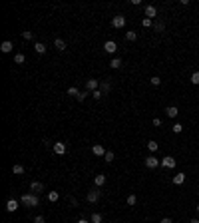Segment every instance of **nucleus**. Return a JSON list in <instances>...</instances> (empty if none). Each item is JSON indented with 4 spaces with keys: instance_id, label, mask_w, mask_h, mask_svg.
Returning <instances> with one entry per match:
<instances>
[{
    "instance_id": "obj_1",
    "label": "nucleus",
    "mask_w": 199,
    "mask_h": 223,
    "mask_svg": "<svg viewBox=\"0 0 199 223\" xmlns=\"http://www.w3.org/2000/svg\"><path fill=\"white\" fill-rule=\"evenodd\" d=\"M20 203L22 205H26V207H38V203H40V199H38V193H24L22 197H20Z\"/></svg>"
},
{
    "instance_id": "obj_2",
    "label": "nucleus",
    "mask_w": 199,
    "mask_h": 223,
    "mask_svg": "<svg viewBox=\"0 0 199 223\" xmlns=\"http://www.w3.org/2000/svg\"><path fill=\"white\" fill-rule=\"evenodd\" d=\"M157 166H161V162L157 159L155 156H149V157H145V167H147V169H155Z\"/></svg>"
},
{
    "instance_id": "obj_3",
    "label": "nucleus",
    "mask_w": 199,
    "mask_h": 223,
    "mask_svg": "<svg viewBox=\"0 0 199 223\" xmlns=\"http://www.w3.org/2000/svg\"><path fill=\"white\" fill-rule=\"evenodd\" d=\"M52 149H54V153H58V156H64V153H66V143L56 142V143H52Z\"/></svg>"
},
{
    "instance_id": "obj_4",
    "label": "nucleus",
    "mask_w": 199,
    "mask_h": 223,
    "mask_svg": "<svg viewBox=\"0 0 199 223\" xmlns=\"http://www.w3.org/2000/svg\"><path fill=\"white\" fill-rule=\"evenodd\" d=\"M112 26H114V28H123V26H126V16H122V14L114 16V20H112Z\"/></svg>"
},
{
    "instance_id": "obj_5",
    "label": "nucleus",
    "mask_w": 199,
    "mask_h": 223,
    "mask_svg": "<svg viewBox=\"0 0 199 223\" xmlns=\"http://www.w3.org/2000/svg\"><path fill=\"white\" fill-rule=\"evenodd\" d=\"M86 90L94 94L96 90H100V82H98V80H94V78H92V80H88V82H86Z\"/></svg>"
},
{
    "instance_id": "obj_6",
    "label": "nucleus",
    "mask_w": 199,
    "mask_h": 223,
    "mask_svg": "<svg viewBox=\"0 0 199 223\" xmlns=\"http://www.w3.org/2000/svg\"><path fill=\"white\" fill-rule=\"evenodd\" d=\"M157 16V8L153 4H147L145 6V18H149V20H153Z\"/></svg>"
},
{
    "instance_id": "obj_7",
    "label": "nucleus",
    "mask_w": 199,
    "mask_h": 223,
    "mask_svg": "<svg viewBox=\"0 0 199 223\" xmlns=\"http://www.w3.org/2000/svg\"><path fill=\"white\" fill-rule=\"evenodd\" d=\"M100 195H102V191L94 189V191H88V195H86V199L90 201V203H96V201L100 199Z\"/></svg>"
},
{
    "instance_id": "obj_8",
    "label": "nucleus",
    "mask_w": 199,
    "mask_h": 223,
    "mask_svg": "<svg viewBox=\"0 0 199 223\" xmlns=\"http://www.w3.org/2000/svg\"><path fill=\"white\" fill-rule=\"evenodd\" d=\"M104 50L108 54H116V50H118V44L114 42V40H108V42L104 44Z\"/></svg>"
},
{
    "instance_id": "obj_9",
    "label": "nucleus",
    "mask_w": 199,
    "mask_h": 223,
    "mask_svg": "<svg viewBox=\"0 0 199 223\" xmlns=\"http://www.w3.org/2000/svg\"><path fill=\"white\" fill-rule=\"evenodd\" d=\"M161 166L167 167V169H171V167H175V159H173L171 156H167V157H163V159H161Z\"/></svg>"
},
{
    "instance_id": "obj_10",
    "label": "nucleus",
    "mask_w": 199,
    "mask_h": 223,
    "mask_svg": "<svg viewBox=\"0 0 199 223\" xmlns=\"http://www.w3.org/2000/svg\"><path fill=\"white\" fill-rule=\"evenodd\" d=\"M177 114H179V110H177L175 106H167V108H165V116H167V118H177Z\"/></svg>"
},
{
    "instance_id": "obj_11",
    "label": "nucleus",
    "mask_w": 199,
    "mask_h": 223,
    "mask_svg": "<svg viewBox=\"0 0 199 223\" xmlns=\"http://www.w3.org/2000/svg\"><path fill=\"white\" fill-rule=\"evenodd\" d=\"M92 153L94 156H106V149L102 143H94V147H92Z\"/></svg>"
},
{
    "instance_id": "obj_12",
    "label": "nucleus",
    "mask_w": 199,
    "mask_h": 223,
    "mask_svg": "<svg viewBox=\"0 0 199 223\" xmlns=\"http://www.w3.org/2000/svg\"><path fill=\"white\" fill-rule=\"evenodd\" d=\"M16 209H18V201H16V199H8V201H6V211L14 213Z\"/></svg>"
},
{
    "instance_id": "obj_13",
    "label": "nucleus",
    "mask_w": 199,
    "mask_h": 223,
    "mask_svg": "<svg viewBox=\"0 0 199 223\" xmlns=\"http://www.w3.org/2000/svg\"><path fill=\"white\" fill-rule=\"evenodd\" d=\"M12 48H14V46H12V42H10V40H4L2 46H0V50H2L4 54H10V52H12Z\"/></svg>"
},
{
    "instance_id": "obj_14",
    "label": "nucleus",
    "mask_w": 199,
    "mask_h": 223,
    "mask_svg": "<svg viewBox=\"0 0 199 223\" xmlns=\"http://www.w3.org/2000/svg\"><path fill=\"white\" fill-rule=\"evenodd\" d=\"M54 46H56L58 52H64V50H66V42H64L62 38H56V40H54Z\"/></svg>"
},
{
    "instance_id": "obj_15",
    "label": "nucleus",
    "mask_w": 199,
    "mask_h": 223,
    "mask_svg": "<svg viewBox=\"0 0 199 223\" xmlns=\"http://www.w3.org/2000/svg\"><path fill=\"white\" fill-rule=\"evenodd\" d=\"M30 189H32L34 193H40V191H44V183H40V181H32Z\"/></svg>"
},
{
    "instance_id": "obj_16",
    "label": "nucleus",
    "mask_w": 199,
    "mask_h": 223,
    "mask_svg": "<svg viewBox=\"0 0 199 223\" xmlns=\"http://www.w3.org/2000/svg\"><path fill=\"white\" fill-rule=\"evenodd\" d=\"M94 183L98 185V187H102V185L106 183V175H104V173H98V175L94 177Z\"/></svg>"
},
{
    "instance_id": "obj_17",
    "label": "nucleus",
    "mask_w": 199,
    "mask_h": 223,
    "mask_svg": "<svg viewBox=\"0 0 199 223\" xmlns=\"http://www.w3.org/2000/svg\"><path fill=\"white\" fill-rule=\"evenodd\" d=\"M185 181V173H175V175H173V183L175 185H181Z\"/></svg>"
},
{
    "instance_id": "obj_18",
    "label": "nucleus",
    "mask_w": 199,
    "mask_h": 223,
    "mask_svg": "<svg viewBox=\"0 0 199 223\" xmlns=\"http://www.w3.org/2000/svg\"><path fill=\"white\" fill-rule=\"evenodd\" d=\"M100 90L104 92V94H108V92L112 90V84H109V82H100Z\"/></svg>"
},
{
    "instance_id": "obj_19",
    "label": "nucleus",
    "mask_w": 199,
    "mask_h": 223,
    "mask_svg": "<svg viewBox=\"0 0 199 223\" xmlns=\"http://www.w3.org/2000/svg\"><path fill=\"white\" fill-rule=\"evenodd\" d=\"M34 50H36V54H44L46 52V46H44L42 42H36L34 44Z\"/></svg>"
},
{
    "instance_id": "obj_20",
    "label": "nucleus",
    "mask_w": 199,
    "mask_h": 223,
    "mask_svg": "<svg viewBox=\"0 0 199 223\" xmlns=\"http://www.w3.org/2000/svg\"><path fill=\"white\" fill-rule=\"evenodd\" d=\"M12 173H14V175H22V173H24V167L20 166V163H16V166H12Z\"/></svg>"
},
{
    "instance_id": "obj_21",
    "label": "nucleus",
    "mask_w": 199,
    "mask_h": 223,
    "mask_svg": "<svg viewBox=\"0 0 199 223\" xmlns=\"http://www.w3.org/2000/svg\"><path fill=\"white\" fill-rule=\"evenodd\" d=\"M147 149H149V152H157V149H159V143L152 139V142H147Z\"/></svg>"
},
{
    "instance_id": "obj_22",
    "label": "nucleus",
    "mask_w": 199,
    "mask_h": 223,
    "mask_svg": "<svg viewBox=\"0 0 199 223\" xmlns=\"http://www.w3.org/2000/svg\"><path fill=\"white\" fill-rule=\"evenodd\" d=\"M126 38H128L129 42H133V40L138 38V32H135V30H129V32H126Z\"/></svg>"
},
{
    "instance_id": "obj_23",
    "label": "nucleus",
    "mask_w": 199,
    "mask_h": 223,
    "mask_svg": "<svg viewBox=\"0 0 199 223\" xmlns=\"http://www.w3.org/2000/svg\"><path fill=\"white\" fill-rule=\"evenodd\" d=\"M109 66L114 68V70H118V68H122V60H119V58H114V60L109 62Z\"/></svg>"
},
{
    "instance_id": "obj_24",
    "label": "nucleus",
    "mask_w": 199,
    "mask_h": 223,
    "mask_svg": "<svg viewBox=\"0 0 199 223\" xmlns=\"http://www.w3.org/2000/svg\"><path fill=\"white\" fill-rule=\"evenodd\" d=\"M48 199H50V201H58V199H60V193H58V191H50V193H48Z\"/></svg>"
},
{
    "instance_id": "obj_25",
    "label": "nucleus",
    "mask_w": 199,
    "mask_h": 223,
    "mask_svg": "<svg viewBox=\"0 0 199 223\" xmlns=\"http://www.w3.org/2000/svg\"><path fill=\"white\" fill-rule=\"evenodd\" d=\"M68 94H70V96H74V98H76V100H78V96H80V90L72 86V88H68Z\"/></svg>"
},
{
    "instance_id": "obj_26",
    "label": "nucleus",
    "mask_w": 199,
    "mask_h": 223,
    "mask_svg": "<svg viewBox=\"0 0 199 223\" xmlns=\"http://www.w3.org/2000/svg\"><path fill=\"white\" fill-rule=\"evenodd\" d=\"M114 157H116V156H114V152H109V149H108V152H106V156H104V159L109 163V162H114Z\"/></svg>"
},
{
    "instance_id": "obj_27",
    "label": "nucleus",
    "mask_w": 199,
    "mask_h": 223,
    "mask_svg": "<svg viewBox=\"0 0 199 223\" xmlns=\"http://www.w3.org/2000/svg\"><path fill=\"white\" fill-rule=\"evenodd\" d=\"M191 84L199 86V72H193V74H191Z\"/></svg>"
},
{
    "instance_id": "obj_28",
    "label": "nucleus",
    "mask_w": 199,
    "mask_h": 223,
    "mask_svg": "<svg viewBox=\"0 0 199 223\" xmlns=\"http://www.w3.org/2000/svg\"><path fill=\"white\" fill-rule=\"evenodd\" d=\"M88 96H90V92L88 90H84V92H80V96H78V102H84L86 98H88Z\"/></svg>"
},
{
    "instance_id": "obj_29",
    "label": "nucleus",
    "mask_w": 199,
    "mask_h": 223,
    "mask_svg": "<svg viewBox=\"0 0 199 223\" xmlns=\"http://www.w3.org/2000/svg\"><path fill=\"white\" fill-rule=\"evenodd\" d=\"M24 60H26V58H24V54H16V56H14V62H16V64H24Z\"/></svg>"
},
{
    "instance_id": "obj_30",
    "label": "nucleus",
    "mask_w": 199,
    "mask_h": 223,
    "mask_svg": "<svg viewBox=\"0 0 199 223\" xmlns=\"http://www.w3.org/2000/svg\"><path fill=\"white\" fill-rule=\"evenodd\" d=\"M153 28H155V32H163L165 26H163V22H155V24H153Z\"/></svg>"
},
{
    "instance_id": "obj_31",
    "label": "nucleus",
    "mask_w": 199,
    "mask_h": 223,
    "mask_svg": "<svg viewBox=\"0 0 199 223\" xmlns=\"http://www.w3.org/2000/svg\"><path fill=\"white\" fill-rule=\"evenodd\" d=\"M92 223H102V215L94 213V215H92Z\"/></svg>"
},
{
    "instance_id": "obj_32",
    "label": "nucleus",
    "mask_w": 199,
    "mask_h": 223,
    "mask_svg": "<svg viewBox=\"0 0 199 223\" xmlns=\"http://www.w3.org/2000/svg\"><path fill=\"white\" fill-rule=\"evenodd\" d=\"M173 132L181 133V132H183V126H181V123H173Z\"/></svg>"
},
{
    "instance_id": "obj_33",
    "label": "nucleus",
    "mask_w": 199,
    "mask_h": 223,
    "mask_svg": "<svg viewBox=\"0 0 199 223\" xmlns=\"http://www.w3.org/2000/svg\"><path fill=\"white\" fill-rule=\"evenodd\" d=\"M138 203V197H135V195H129L128 197V205H135Z\"/></svg>"
},
{
    "instance_id": "obj_34",
    "label": "nucleus",
    "mask_w": 199,
    "mask_h": 223,
    "mask_svg": "<svg viewBox=\"0 0 199 223\" xmlns=\"http://www.w3.org/2000/svg\"><path fill=\"white\" fill-rule=\"evenodd\" d=\"M22 38H24V40H32V38H34V34L26 30V32H22Z\"/></svg>"
},
{
    "instance_id": "obj_35",
    "label": "nucleus",
    "mask_w": 199,
    "mask_h": 223,
    "mask_svg": "<svg viewBox=\"0 0 199 223\" xmlns=\"http://www.w3.org/2000/svg\"><path fill=\"white\" fill-rule=\"evenodd\" d=\"M102 96H104V92H102V90H96L94 94H92V98H94V100H100Z\"/></svg>"
},
{
    "instance_id": "obj_36",
    "label": "nucleus",
    "mask_w": 199,
    "mask_h": 223,
    "mask_svg": "<svg viewBox=\"0 0 199 223\" xmlns=\"http://www.w3.org/2000/svg\"><path fill=\"white\" fill-rule=\"evenodd\" d=\"M149 82H152V86H159V84H161V78L153 76V78H152V80H149Z\"/></svg>"
},
{
    "instance_id": "obj_37",
    "label": "nucleus",
    "mask_w": 199,
    "mask_h": 223,
    "mask_svg": "<svg viewBox=\"0 0 199 223\" xmlns=\"http://www.w3.org/2000/svg\"><path fill=\"white\" fill-rule=\"evenodd\" d=\"M34 223H46V219H44V215H36V217H34Z\"/></svg>"
},
{
    "instance_id": "obj_38",
    "label": "nucleus",
    "mask_w": 199,
    "mask_h": 223,
    "mask_svg": "<svg viewBox=\"0 0 199 223\" xmlns=\"http://www.w3.org/2000/svg\"><path fill=\"white\" fill-rule=\"evenodd\" d=\"M152 24H153V20H149V18H143V26H145V28H149Z\"/></svg>"
},
{
    "instance_id": "obj_39",
    "label": "nucleus",
    "mask_w": 199,
    "mask_h": 223,
    "mask_svg": "<svg viewBox=\"0 0 199 223\" xmlns=\"http://www.w3.org/2000/svg\"><path fill=\"white\" fill-rule=\"evenodd\" d=\"M153 126H161V120L159 118H153Z\"/></svg>"
},
{
    "instance_id": "obj_40",
    "label": "nucleus",
    "mask_w": 199,
    "mask_h": 223,
    "mask_svg": "<svg viewBox=\"0 0 199 223\" xmlns=\"http://www.w3.org/2000/svg\"><path fill=\"white\" fill-rule=\"evenodd\" d=\"M159 223H171V217H163V219H161Z\"/></svg>"
},
{
    "instance_id": "obj_41",
    "label": "nucleus",
    "mask_w": 199,
    "mask_h": 223,
    "mask_svg": "<svg viewBox=\"0 0 199 223\" xmlns=\"http://www.w3.org/2000/svg\"><path fill=\"white\" fill-rule=\"evenodd\" d=\"M78 223H90L88 219H78Z\"/></svg>"
},
{
    "instance_id": "obj_42",
    "label": "nucleus",
    "mask_w": 199,
    "mask_h": 223,
    "mask_svg": "<svg viewBox=\"0 0 199 223\" xmlns=\"http://www.w3.org/2000/svg\"><path fill=\"white\" fill-rule=\"evenodd\" d=\"M189 223H199V219H197V217H195V219H191V221H189Z\"/></svg>"
},
{
    "instance_id": "obj_43",
    "label": "nucleus",
    "mask_w": 199,
    "mask_h": 223,
    "mask_svg": "<svg viewBox=\"0 0 199 223\" xmlns=\"http://www.w3.org/2000/svg\"><path fill=\"white\" fill-rule=\"evenodd\" d=\"M197 213H199V205H197Z\"/></svg>"
},
{
    "instance_id": "obj_44",
    "label": "nucleus",
    "mask_w": 199,
    "mask_h": 223,
    "mask_svg": "<svg viewBox=\"0 0 199 223\" xmlns=\"http://www.w3.org/2000/svg\"><path fill=\"white\" fill-rule=\"evenodd\" d=\"M197 187H199V185H197Z\"/></svg>"
}]
</instances>
